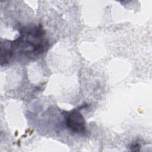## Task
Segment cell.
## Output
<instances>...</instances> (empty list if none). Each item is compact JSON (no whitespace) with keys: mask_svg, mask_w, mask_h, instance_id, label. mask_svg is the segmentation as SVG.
Wrapping results in <instances>:
<instances>
[{"mask_svg":"<svg viewBox=\"0 0 152 152\" xmlns=\"http://www.w3.org/2000/svg\"><path fill=\"white\" fill-rule=\"evenodd\" d=\"M64 116L66 126L71 131L77 134L86 132V122L79 109H74L70 111L64 112Z\"/></svg>","mask_w":152,"mask_h":152,"instance_id":"6da1fadb","label":"cell"},{"mask_svg":"<svg viewBox=\"0 0 152 152\" xmlns=\"http://www.w3.org/2000/svg\"><path fill=\"white\" fill-rule=\"evenodd\" d=\"M140 147H141V145H140V144L135 143V144H134L131 145V148L132 151H139Z\"/></svg>","mask_w":152,"mask_h":152,"instance_id":"7a4b0ae2","label":"cell"}]
</instances>
